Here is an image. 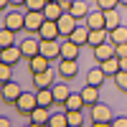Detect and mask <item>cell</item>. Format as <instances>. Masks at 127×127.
<instances>
[{
    "label": "cell",
    "instance_id": "cell-1",
    "mask_svg": "<svg viewBox=\"0 0 127 127\" xmlns=\"http://www.w3.org/2000/svg\"><path fill=\"white\" fill-rule=\"evenodd\" d=\"M18 46H20V51H23V59L26 61H31L36 54H41V38H38V33H28Z\"/></svg>",
    "mask_w": 127,
    "mask_h": 127
},
{
    "label": "cell",
    "instance_id": "cell-2",
    "mask_svg": "<svg viewBox=\"0 0 127 127\" xmlns=\"http://www.w3.org/2000/svg\"><path fill=\"white\" fill-rule=\"evenodd\" d=\"M23 94V89H20V84L18 81H5V84H0V99H3L5 104H15L18 97Z\"/></svg>",
    "mask_w": 127,
    "mask_h": 127
},
{
    "label": "cell",
    "instance_id": "cell-3",
    "mask_svg": "<svg viewBox=\"0 0 127 127\" xmlns=\"http://www.w3.org/2000/svg\"><path fill=\"white\" fill-rule=\"evenodd\" d=\"M41 54L48 61H59L61 59V41L59 38H41Z\"/></svg>",
    "mask_w": 127,
    "mask_h": 127
},
{
    "label": "cell",
    "instance_id": "cell-4",
    "mask_svg": "<svg viewBox=\"0 0 127 127\" xmlns=\"http://www.w3.org/2000/svg\"><path fill=\"white\" fill-rule=\"evenodd\" d=\"M79 74V64L76 59H59V76L64 81H74Z\"/></svg>",
    "mask_w": 127,
    "mask_h": 127
},
{
    "label": "cell",
    "instance_id": "cell-5",
    "mask_svg": "<svg viewBox=\"0 0 127 127\" xmlns=\"http://www.w3.org/2000/svg\"><path fill=\"white\" fill-rule=\"evenodd\" d=\"M36 107H38V99H36V94H31V92H23L18 97V102H15V109L23 114V117H28Z\"/></svg>",
    "mask_w": 127,
    "mask_h": 127
},
{
    "label": "cell",
    "instance_id": "cell-6",
    "mask_svg": "<svg viewBox=\"0 0 127 127\" xmlns=\"http://www.w3.org/2000/svg\"><path fill=\"white\" fill-rule=\"evenodd\" d=\"M56 23H59V33H61V38H69V36H71V31L79 26V20L74 18L69 10H64V13L59 15V20H56Z\"/></svg>",
    "mask_w": 127,
    "mask_h": 127
},
{
    "label": "cell",
    "instance_id": "cell-7",
    "mask_svg": "<svg viewBox=\"0 0 127 127\" xmlns=\"http://www.w3.org/2000/svg\"><path fill=\"white\" fill-rule=\"evenodd\" d=\"M43 20H46L43 10H26V33H38Z\"/></svg>",
    "mask_w": 127,
    "mask_h": 127
},
{
    "label": "cell",
    "instance_id": "cell-8",
    "mask_svg": "<svg viewBox=\"0 0 127 127\" xmlns=\"http://www.w3.org/2000/svg\"><path fill=\"white\" fill-rule=\"evenodd\" d=\"M3 26L10 31H26V13H18V10H10V13L3 18Z\"/></svg>",
    "mask_w": 127,
    "mask_h": 127
},
{
    "label": "cell",
    "instance_id": "cell-9",
    "mask_svg": "<svg viewBox=\"0 0 127 127\" xmlns=\"http://www.w3.org/2000/svg\"><path fill=\"white\" fill-rule=\"evenodd\" d=\"M112 109L107 107V104H102V102H97V104H92V122H109L112 125Z\"/></svg>",
    "mask_w": 127,
    "mask_h": 127
},
{
    "label": "cell",
    "instance_id": "cell-10",
    "mask_svg": "<svg viewBox=\"0 0 127 127\" xmlns=\"http://www.w3.org/2000/svg\"><path fill=\"white\" fill-rule=\"evenodd\" d=\"M0 61H5V64H10V66H15L18 61H23V51H20V46H8V48H3L0 51Z\"/></svg>",
    "mask_w": 127,
    "mask_h": 127
},
{
    "label": "cell",
    "instance_id": "cell-11",
    "mask_svg": "<svg viewBox=\"0 0 127 127\" xmlns=\"http://www.w3.org/2000/svg\"><path fill=\"white\" fill-rule=\"evenodd\" d=\"M33 76V87L36 89H51L54 87V74H51V69H46V71H38V74H31Z\"/></svg>",
    "mask_w": 127,
    "mask_h": 127
},
{
    "label": "cell",
    "instance_id": "cell-12",
    "mask_svg": "<svg viewBox=\"0 0 127 127\" xmlns=\"http://www.w3.org/2000/svg\"><path fill=\"white\" fill-rule=\"evenodd\" d=\"M92 54H94V59L102 64V61H107V59L114 56V43H112V41H104V43H99V46L92 48Z\"/></svg>",
    "mask_w": 127,
    "mask_h": 127
},
{
    "label": "cell",
    "instance_id": "cell-13",
    "mask_svg": "<svg viewBox=\"0 0 127 127\" xmlns=\"http://www.w3.org/2000/svg\"><path fill=\"white\" fill-rule=\"evenodd\" d=\"M38 38H61V33H59V23L46 18L43 26L38 28Z\"/></svg>",
    "mask_w": 127,
    "mask_h": 127
},
{
    "label": "cell",
    "instance_id": "cell-14",
    "mask_svg": "<svg viewBox=\"0 0 127 127\" xmlns=\"http://www.w3.org/2000/svg\"><path fill=\"white\" fill-rule=\"evenodd\" d=\"M79 51H81V46L74 43L71 38L61 41V59H79Z\"/></svg>",
    "mask_w": 127,
    "mask_h": 127
},
{
    "label": "cell",
    "instance_id": "cell-15",
    "mask_svg": "<svg viewBox=\"0 0 127 127\" xmlns=\"http://www.w3.org/2000/svg\"><path fill=\"white\" fill-rule=\"evenodd\" d=\"M48 117H51V109H48V107H41V104L28 114L31 125H48Z\"/></svg>",
    "mask_w": 127,
    "mask_h": 127
},
{
    "label": "cell",
    "instance_id": "cell-16",
    "mask_svg": "<svg viewBox=\"0 0 127 127\" xmlns=\"http://www.w3.org/2000/svg\"><path fill=\"white\" fill-rule=\"evenodd\" d=\"M71 41H74V43H79V46H89V28H87V23H79L76 28H74L71 31V36H69Z\"/></svg>",
    "mask_w": 127,
    "mask_h": 127
},
{
    "label": "cell",
    "instance_id": "cell-17",
    "mask_svg": "<svg viewBox=\"0 0 127 127\" xmlns=\"http://www.w3.org/2000/svg\"><path fill=\"white\" fill-rule=\"evenodd\" d=\"M84 23H87L89 31H94V28H104V10H92V13H87Z\"/></svg>",
    "mask_w": 127,
    "mask_h": 127
},
{
    "label": "cell",
    "instance_id": "cell-18",
    "mask_svg": "<svg viewBox=\"0 0 127 127\" xmlns=\"http://www.w3.org/2000/svg\"><path fill=\"white\" fill-rule=\"evenodd\" d=\"M48 66H51V61H48V59H46L43 54H36L33 59L28 61V71H31V74H38V71H46Z\"/></svg>",
    "mask_w": 127,
    "mask_h": 127
},
{
    "label": "cell",
    "instance_id": "cell-19",
    "mask_svg": "<svg viewBox=\"0 0 127 127\" xmlns=\"http://www.w3.org/2000/svg\"><path fill=\"white\" fill-rule=\"evenodd\" d=\"M79 94H81V99H84V104H87V107H92V104L99 102V87H92V84H87V87H84Z\"/></svg>",
    "mask_w": 127,
    "mask_h": 127
},
{
    "label": "cell",
    "instance_id": "cell-20",
    "mask_svg": "<svg viewBox=\"0 0 127 127\" xmlns=\"http://www.w3.org/2000/svg\"><path fill=\"white\" fill-rule=\"evenodd\" d=\"M51 92H54V99L59 102V104H64V102H66V97H69V94H71V89H69V84L66 81H59V84H54V87H51Z\"/></svg>",
    "mask_w": 127,
    "mask_h": 127
},
{
    "label": "cell",
    "instance_id": "cell-21",
    "mask_svg": "<svg viewBox=\"0 0 127 127\" xmlns=\"http://www.w3.org/2000/svg\"><path fill=\"white\" fill-rule=\"evenodd\" d=\"M104 79H107V74H104V69H102V66L89 69V71H87V84H92V87H102Z\"/></svg>",
    "mask_w": 127,
    "mask_h": 127
},
{
    "label": "cell",
    "instance_id": "cell-22",
    "mask_svg": "<svg viewBox=\"0 0 127 127\" xmlns=\"http://www.w3.org/2000/svg\"><path fill=\"white\" fill-rule=\"evenodd\" d=\"M104 41H109V31L107 28H94V31H89V46L92 48L99 46V43H104Z\"/></svg>",
    "mask_w": 127,
    "mask_h": 127
},
{
    "label": "cell",
    "instance_id": "cell-23",
    "mask_svg": "<svg viewBox=\"0 0 127 127\" xmlns=\"http://www.w3.org/2000/svg\"><path fill=\"white\" fill-rule=\"evenodd\" d=\"M69 13L76 18V20H84V18H87V13H89V3H87V0H74V5H71Z\"/></svg>",
    "mask_w": 127,
    "mask_h": 127
},
{
    "label": "cell",
    "instance_id": "cell-24",
    "mask_svg": "<svg viewBox=\"0 0 127 127\" xmlns=\"http://www.w3.org/2000/svg\"><path fill=\"white\" fill-rule=\"evenodd\" d=\"M64 13V8L59 5V0H51V3H46L43 5V15L48 18V20H59V15Z\"/></svg>",
    "mask_w": 127,
    "mask_h": 127
},
{
    "label": "cell",
    "instance_id": "cell-25",
    "mask_svg": "<svg viewBox=\"0 0 127 127\" xmlns=\"http://www.w3.org/2000/svg\"><path fill=\"white\" fill-rule=\"evenodd\" d=\"M64 112H66V120H69V127H81V125H87V120H84L81 109H64Z\"/></svg>",
    "mask_w": 127,
    "mask_h": 127
},
{
    "label": "cell",
    "instance_id": "cell-26",
    "mask_svg": "<svg viewBox=\"0 0 127 127\" xmlns=\"http://www.w3.org/2000/svg\"><path fill=\"white\" fill-rule=\"evenodd\" d=\"M117 26H122L120 13H117V10H104V28H107V31H114Z\"/></svg>",
    "mask_w": 127,
    "mask_h": 127
},
{
    "label": "cell",
    "instance_id": "cell-27",
    "mask_svg": "<svg viewBox=\"0 0 127 127\" xmlns=\"http://www.w3.org/2000/svg\"><path fill=\"white\" fill-rule=\"evenodd\" d=\"M36 99H38L41 107H48V109H51V104L56 102V99H54V92H51V89H36Z\"/></svg>",
    "mask_w": 127,
    "mask_h": 127
},
{
    "label": "cell",
    "instance_id": "cell-28",
    "mask_svg": "<svg viewBox=\"0 0 127 127\" xmlns=\"http://www.w3.org/2000/svg\"><path fill=\"white\" fill-rule=\"evenodd\" d=\"M15 43V31H10V28H0V51L8 48V46H13Z\"/></svg>",
    "mask_w": 127,
    "mask_h": 127
},
{
    "label": "cell",
    "instance_id": "cell-29",
    "mask_svg": "<svg viewBox=\"0 0 127 127\" xmlns=\"http://www.w3.org/2000/svg\"><path fill=\"white\" fill-rule=\"evenodd\" d=\"M87 104H84V99H81V94H69L66 97V102H64V109H84Z\"/></svg>",
    "mask_w": 127,
    "mask_h": 127
},
{
    "label": "cell",
    "instance_id": "cell-30",
    "mask_svg": "<svg viewBox=\"0 0 127 127\" xmlns=\"http://www.w3.org/2000/svg\"><path fill=\"white\" fill-rule=\"evenodd\" d=\"M99 66L104 69V74H107V76H114V74H117L122 66H120V59L117 56H112V59H107V61H102Z\"/></svg>",
    "mask_w": 127,
    "mask_h": 127
},
{
    "label": "cell",
    "instance_id": "cell-31",
    "mask_svg": "<svg viewBox=\"0 0 127 127\" xmlns=\"http://www.w3.org/2000/svg\"><path fill=\"white\" fill-rule=\"evenodd\" d=\"M48 127H69L66 112H51V117H48Z\"/></svg>",
    "mask_w": 127,
    "mask_h": 127
},
{
    "label": "cell",
    "instance_id": "cell-32",
    "mask_svg": "<svg viewBox=\"0 0 127 127\" xmlns=\"http://www.w3.org/2000/svg\"><path fill=\"white\" fill-rule=\"evenodd\" d=\"M109 41H112V43H127V28L117 26L114 31H109Z\"/></svg>",
    "mask_w": 127,
    "mask_h": 127
},
{
    "label": "cell",
    "instance_id": "cell-33",
    "mask_svg": "<svg viewBox=\"0 0 127 127\" xmlns=\"http://www.w3.org/2000/svg\"><path fill=\"white\" fill-rule=\"evenodd\" d=\"M112 79H114V87H117L120 92H125V94H127V71H122V69H120Z\"/></svg>",
    "mask_w": 127,
    "mask_h": 127
},
{
    "label": "cell",
    "instance_id": "cell-34",
    "mask_svg": "<svg viewBox=\"0 0 127 127\" xmlns=\"http://www.w3.org/2000/svg\"><path fill=\"white\" fill-rule=\"evenodd\" d=\"M10 76H13V66H10V64H5V61H0V84L10 81Z\"/></svg>",
    "mask_w": 127,
    "mask_h": 127
},
{
    "label": "cell",
    "instance_id": "cell-35",
    "mask_svg": "<svg viewBox=\"0 0 127 127\" xmlns=\"http://www.w3.org/2000/svg\"><path fill=\"white\" fill-rule=\"evenodd\" d=\"M99 10H117L120 8V0H97Z\"/></svg>",
    "mask_w": 127,
    "mask_h": 127
},
{
    "label": "cell",
    "instance_id": "cell-36",
    "mask_svg": "<svg viewBox=\"0 0 127 127\" xmlns=\"http://www.w3.org/2000/svg\"><path fill=\"white\" fill-rule=\"evenodd\" d=\"M46 0H26V10H43Z\"/></svg>",
    "mask_w": 127,
    "mask_h": 127
},
{
    "label": "cell",
    "instance_id": "cell-37",
    "mask_svg": "<svg viewBox=\"0 0 127 127\" xmlns=\"http://www.w3.org/2000/svg\"><path fill=\"white\" fill-rule=\"evenodd\" d=\"M114 56H117V59H125V56H127V43H114Z\"/></svg>",
    "mask_w": 127,
    "mask_h": 127
},
{
    "label": "cell",
    "instance_id": "cell-38",
    "mask_svg": "<svg viewBox=\"0 0 127 127\" xmlns=\"http://www.w3.org/2000/svg\"><path fill=\"white\" fill-rule=\"evenodd\" d=\"M112 127H127V117H114L112 120Z\"/></svg>",
    "mask_w": 127,
    "mask_h": 127
},
{
    "label": "cell",
    "instance_id": "cell-39",
    "mask_svg": "<svg viewBox=\"0 0 127 127\" xmlns=\"http://www.w3.org/2000/svg\"><path fill=\"white\" fill-rule=\"evenodd\" d=\"M59 5H61L64 10H71V5H74V0H59Z\"/></svg>",
    "mask_w": 127,
    "mask_h": 127
},
{
    "label": "cell",
    "instance_id": "cell-40",
    "mask_svg": "<svg viewBox=\"0 0 127 127\" xmlns=\"http://www.w3.org/2000/svg\"><path fill=\"white\" fill-rule=\"evenodd\" d=\"M8 5H10V0H0V13H3V10H8Z\"/></svg>",
    "mask_w": 127,
    "mask_h": 127
},
{
    "label": "cell",
    "instance_id": "cell-41",
    "mask_svg": "<svg viewBox=\"0 0 127 127\" xmlns=\"http://www.w3.org/2000/svg\"><path fill=\"white\" fill-rule=\"evenodd\" d=\"M0 127H10V120L8 117H0Z\"/></svg>",
    "mask_w": 127,
    "mask_h": 127
},
{
    "label": "cell",
    "instance_id": "cell-42",
    "mask_svg": "<svg viewBox=\"0 0 127 127\" xmlns=\"http://www.w3.org/2000/svg\"><path fill=\"white\" fill-rule=\"evenodd\" d=\"M10 5H15V8H20V5H26V0H10Z\"/></svg>",
    "mask_w": 127,
    "mask_h": 127
},
{
    "label": "cell",
    "instance_id": "cell-43",
    "mask_svg": "<svg viewBox=\"0 0 127 127\" xmlns=\"http://www.w3.org/2000/svg\"><path fill=\"white\" fill-rule=\"evenodd\" d=\"M120 66H122V71H127V56H125V59H120Z\"/></svg>",
    "mask_w": 127,
    "mask_h": 127
},
{
    "label": "cell",
    "instance_id": "cell-44",
    "mask_svg": "<svg viewBox=\"0 0 127 127\" xmlns=\"http://www.w3.org/2000/svg\"><path fill=\"white\" fill-rule=\"evenodd\" d=\"M120 5H122V8H127V0H120Z\"/></svg>",
    "mask_w": 127,
    "mask_h": 127
},
{
    "label": "cell",
    "instance_id": "cell-45",
    "mask_svg": "<svg viewBox=\"0 0 127 127\" xmlns=\"http://www.w3.org/2000/svg\"><path fill=\"white\" fill-rule=\"evenodd\" d=\"M46 3H51V0H46Z\"/></svg>",
    "mask_w": 127,
    "mask_h": 127
}]
</instances>
